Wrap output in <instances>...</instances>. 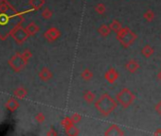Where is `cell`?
<instances>
[{
	"instance_id": "obj_11",
	"label": "cell",
	"mask_w": 161,
	"mask_h": 136,
	"mask_svg": "<svg viewBox=\"0 0 161 136\" xmlns=\"http://www.w3.org/2000/svg\"><path fill=\"white\" fill-rule=\"evenodd\" d=\"M81 77H82V79H83L84 81H90V80L93 79V77H94V74H93V72H91L88 68H86V69H84V70L82 72Z\"/></svg>"
},
{
	"instance_id": "obj_18",
	"label": "cell",
	"mask_w": 161,
	"mask_h": 136,
	"mask_svg": "<svg viewBox=\"0 0 161 136\" xmlns=\"http://www.w3.org/2000/svg\"><path fill=\"white\" fill-rule=\"evenodd\" d=\"M72 122H73V124H77V123H80L82 121V115L80 114H73L72 116L70 117Z\"/></svg>"
},
{
	"instance_id": "obj_4",
	"label": "cell",
	"mask_w": 161,
	"mask_h": 136,
	"mask_svg": "<svg viewBox=\"0 0 161 136\" xmlns=\"http://www.w3.org/2000/svg\"><path fill=\"white\" fill-rule=\"evenodd\" d=\"M119 78V74L115 68H109L104 74V79L111 84L117 81Z\"/></svg>"
},
{
	"instance_id": "obj_1",
	"label": "cell",
	"mask_w": 161,
	"mask_h": 136,
	"mask_svg": "<svg viewBox=\"0 0 161 136\" xmlns=\"http://www.w3.org/2000/svg\"><path fill=\"white\" fill-rule=\"evenodd\" d=\"M118 104V101L109 94L104 93L95 101V108L102 115L108 116L117 109Z\"/></svg>"
},
{
	"instance_id": "obj_6",
	"label": "cell",
	"mask_w": 161,
	"mask_h": 136,
	"mask_svg": "<svg viewBox=\"0 0 161 136\" xmlns=\"http://www.w3.org/2000/svg\"><path fill=\"white\" fill-rule=\"evenodd\" d=\"M139 67H140L139 66V64L135 60H133V59L129 60L127 63L125 64V69L129 73H131V74L135 73V72H137L139 69Z\"/></svg>"
},
{
	"instance_id": "obj_20",
	"label": "cell",
	"mask_w": 161,
	"mask_h": 136,
	"mask_svg": "<svg viewBox=\"0 0 161 136\" xmlns=\"http://www.w3.org/2000/svg\"><path fill=\"white\" fill-rule=\"evenodd\" d=\"M155 110L159 115H161V100L158 101V103L155 106Z\"/></svg>"
},
{
	"instance_id": "obj_7",
	"label": "cell",
	"mask_w": 161,
	"mask_h": 136,
	"mask_svg": "<svg viewBox=\"0 0 161 136\" xmlns=\"http://www.w3.org/2000/svg\"><path fill=\"white\" fill-rule=\"evenodd\" d=\"M60 35H61V32H60V30H59L58 29H56V28H52V29H48V30L46 31V39H47L48 41H50V42L55 41Z\"/></svg>"
},
{
	"instance_id": "obj_22",
	"label": "cell",
	"mask_w": 161,
	"mask_h": 136,
	"mask_svg": "<svg viewBox=\"0 0 161 136\" xmlns=\"http://www.w3.org/2000/svg\"><path fill=\"white\" fill-rule=\"evenodd\" d=\"M157 80H158L159 81H161V71H159L158 74H157Z\"/></svg>"
},
{
	"instance_id": "obj_9",
	"label": "cell",
	"mask_w": 161,
	"mask_h": 136,
	"mask_svg": "<svg viewBox=\"0 0 161 136\" xmlns=\"http://www.w3.org/2000/svg\"><path fill=\"white\" fill-rule=\"evenodd\" d=\"M98 32L102 37H107L110 35L111 32H112V30H111L109 26H107V25H105V24H103L102 26L98 29Z\"/></svg>"
},
{
	"instance_id": "obj_19",
	"label": "cell",
	"mask_w": 161,
	"mask_h": 136,
	"mask_svg": "<svg viewBox=\"0 0 161 136\" xmlns=\"http://www.w3.org/2000/svg\"><path fill=\"white\" fill-rule=\"evenodd\" d=\"M43 16L45 17V18H46V19H49L51 16H52V12L49 10H46L44 12H43Z\"/></svg>"
},
{
	"instance_id": "obj_12",
	"label": "cell",
	"mask_w": 161,
	"mask_h": 136,
	"mask_svg": "<svg viewBox=\"0 0 161 136\" xmlns=\"http://www.w3.org/2000/svg\"><path fill=\"white\" fill-rule=\"evenodd\" d=\"M109 27L111 29L113 32H115L116 34L122 29V26H121V23L119 21V20H113L111 22V24L109 25Z\"/></svg>"
},
{
	"instance_id": "obj_17",
	"label": "cell",
	"mask_w": 161,
	"mask_h": 136,
	"mask_svg": "<svg viewBox=\"0 0 161 136\" xmlns=\"http://www.w3.org/2000/svg\"><path fill=\"white\" fill-rule=\"evenodd\" d=\"M61 125L63 126V127H65V129H66V128L70 127V126H72V125H74V124H73V122H72L71 118L66 116V117H65L63 120L61 121Z\"/></svg>"
},
{
	"instance_id": "obj_15",
	"label": "cell",
	"mask_w": 161,
	"mask_h": 136,
	"mask_svg": "<svg viewBox=\"0 0 161 136\" xmlns=\"http://www.w3.org/2000/svg\"><path fill=\"white\" fill-rule=\"evenodd\" d=\"M95 11L97 12L98 14H104L105 11H106V7L103 3H98L96 6H95Z\"/></svg>"
},
{
	"instance_id": "obj_10",
	"label": "cell",
	"mask_w": 161,
	"mask_h": 136,
	"mask_svg": "<svg viewBox=\"0 0 161 136\" xmlns=\"http://www.w3.org/2000/svg\"><path fill=\"white\" fill-rule=\"evenodd\" d=\"M83 99L86 103L92 104L96 100V95L91 91H86L83 94Z\"/></svg>"
},
{
	"instance_id": "obj_3",
	"label": "cell",
	"mask_w": 161,
	"mask_h": 136,
	"mask_svg": "<svg viewBox=\"0 0 161 136\" xmlns=\"http://www.w3.org/2000/svg\"><path fill=\"white\" fill-rule=\"evenodd\" d=\"M116 100L124 109L129 108L135 100V94L128 88H122L116 95Z\"/></svg>"
},
{
	"instance_id": "obj_14",
	"label": "cell",
	"mask_w": 161,
	"mask_h": 136,
	"mask_svg": "<svg viewBox=\"0 0 161 136\" xmlns=\"http://www.w3.org/2000/svg\"><path fill=\"white\" fill-rule=\"evenodd\" d=\"M143 17H144V19H145L147 22H153L154 19H155V12H154L151 9H148V10L144 12Z\"/></svg>"
},
{
	"instance_id": "obj_21",
	"label": "cell",
	"mask_w": 161,
	"mask_h": 136,
	"mask_svg": "<svg viewBox=\"0 0 161 136\" xmlns=\"http://www.w3.org/2000/svg\"><path fill=\"white\" fill-rule=\"evenodd\" d=\"M155 136H157V135H161V129H157L155 131V133H154Z\"/></svg>"
},
{
	"instance_id": "obj_8",
	"label": "cell",
	"mask_w": 161,
	"mask_h": 136,
	"mask_svg": "<svg viewBox=\"0 0 161 136\" xmlns=\"http://www.w3.org/2000/svg\"><path fill=\"white\" fill-rule=\"evenodd\" d=\"M154 53H155V49L150 45H144L143 47H142V49H141V54H142V56L143 57H145V58H151L153 55H154Z\"/></svg>"
},
{
	"instance_id": "obj_2",
	"label": "cell",
	"mask_w": 161,
	"mask_h": 136,
	"mask_svg": "<svg viewBox=\"0 0 161 136\" xmlns=\"http://www.w3.org/2000/svg\"><path fill=\"white\" fill-rule=\"evenodd\" d=\"M137 39L138 35L133 30H131L128 27L122 28L117 33V40L124 48H128L129 46H131Z\"/></svg>"
},
{
	"instance_id": "obj_5",
	"label": "cell",
	"mask_w": 161,
	"mask_h": 136,
	"mask_svg": "<svg viewBox=\"0 0 161 136\" xmlns=\"http://www.w3.org/2000/svg\"><path fill=\"white\" fill-rule=\"evenodd\" d=\"M124 131H123L118 125L113 124L111 125L104 132V135H108V136H122L124 135Z\"/></svg>"
},
{
	"instance_id": "obj_13",
	"label": "cell",
	"mask_w": 161,
	"mask_h": 136,
	"mask_svg": "<svg viewBox=\"0 0 161 136\" xmlns=\"http://www.w3.org/2000/svg\"><path fill=\"white\" fill-rule=\"evenodd\" d=\"M66 133L70 136H77L80 134V130L75 126V124H74L70 127L66 128Z\"/></svg>"
},
{
	"instance_id": "obj_16",
	"label": "cell",
	"mask_w": 161,
	"mask_h": 136,
	"mask_svg": "<svg viewBox=\"0 0 161 136\" xmlns=\"http://www.w3.org/2000/svg\"><path fill=\"white\" fill-rule=\"evenodd\" d=\"M40 76H41V78H42L43 80H48L49 79H51L52 74L50 73V71H49L48 69L45 68V69L41 72Z\"/></svg>"
}]
</instances>
